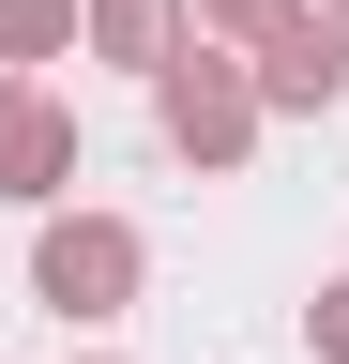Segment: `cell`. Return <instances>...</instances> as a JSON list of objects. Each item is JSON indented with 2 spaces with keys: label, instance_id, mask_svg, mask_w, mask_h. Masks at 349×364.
<instances>
[{
  "label": "cell",
  "instance_id": "cell-1",
  "mask_svg": "<svg viewBox=\"0 0 349 364\" xmlns=\"http://www.w3.org/2000/svg\"><path fill=\"white\" fill-rule=\"evenodd\" d=\"M31 289H46L61 318H122V289H137V228L61 213V228H46V258H31Z\"/></svg>",
  "mask_w": 349,
  "mask_h": 364
},
{
  "label": "cell",
  "instance_id": "cell-2",
  "mask_svg": "<svg viewBox=\"0 0 349 364\" xmlns=\"http://www.w3.org/2000/svg\"><path fill=\"white\" fill-rule=\"evenodd\" d=\"M167 136H183L198 167H243V136H258V91L228 61H167Z\"/></svg>",
  "mask_w": 349,
  "mask_h": 364
},
{
  "label": "cell",
  "instance_id": "cell-3",
  "mask_svg": "<svg viewBox=\"0 0 349 364\" xmlns=\"http://www.w3.org/2000/svg\"><path fill=\"white\" fill-rule=\"evenodd\" d=\"M258 91H274V107H334V91H349V31H274V61H258Z\"/></svg>",
  "mask_w": 349,
  "mask_h": 364
},
{
  "label": "cell",
  "instance_id": "cell-4",
  "mask_svg": "<svg viewBox=\"0 0 349 364\" xmlns=\"http://www.w3.org/2000/svg\"><path fill=\"white\" fill-rule=\"evenodd\" d=\"M61 167H76V122L61 107H0V182H16V198H46Z\"/></svg>",
  "mask_w": 349,
  "mask_h": 364
},
{
  "label": "cell",
  "instance_id": "cell-5",
  "mask_svg": "<svg viewBox=\"0 0 349 364\" xmlns=\"http://www.w3.org/2000/svg\"><path fill=\"white\" fill-rule=\"evenodd\" d=\"M167 16H183V0H92V46L107 61H167Z\"/></svg>",
  "mask_w": 349,
  "mask_h": 364
},
{
  "label": "cell",
  "instance_id": "cell-6",
  "mask_svg": "<svg viewBox=\"0 0 349 364\" xmlns=\"http://www.w3.org/2000/svg\"><path fill=\"white\" fill-rule=\"evenodd\" d=\"M61 31H76V0H0V61H46Z\"/></svg>",
  "mask_w": 349,
  "mask_h": 364
},
{
  "label": "cell",
  "instance_id": "cell-7",
  "mask_svg": "<svg viewBox=\"0 0 349 364\" xmlns=\"http://www.w3.org/2000/svg\"><path fill=\"white\" fill-rule=\"evenodd\" d=\"M289 16H304V0H213V31H258V46H274Z\"/></svg>",
  "mask_w": 349,
  "mask_h": 364
},
{
  "label": "cell",
  "instance_id": "cell-8",
  "mask_svg": "<svg viewBox=\"0 0 349 364\" xmlns=\"http://www.w3.org/2000/svg\"><path fill=\"white\" fill-rule=\"evenodd\" d=\"M319 349H334V364H349V289H319Z\"/></svg>",
  "mask_w": 349,
  "mask_h": 364
},
{
  "label": "cell",
  "instance_id": "cell-9",
  "mask_svg": "<svg viewBox=\"0 0 349 364\" xmlns=\"http://www.w3.org/2000/svg\"><path fill=\"white\" fill-rule=\"evenodd\" d=\"M0 107H16V91H0Z\"/></svg>",
  "mask_w": 349,
  "mask_h": 364
}]
</instances>
